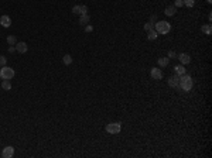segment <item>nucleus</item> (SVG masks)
I'll return each instance as SVG.
<instances>
[{
	"label": "nucleus",
	"instance_id": "nucleus-1",
	"mask_svg": "<svg viewBox=\"0 0 212 158\" xmlns=\"http://www.w3.org/2000/svg\"><path fill=\"white\" fill-rule=\"evenodd\" d=\"M192 86H194V80H192V78L189 76V75H187V73H184V75H181L179 76V80H178V90H184V92H189L191 89H192Z\"/></svg>",
	"mask_w": 212,
	"mask_h": 158
},
{
	"label": "nucleus",
	"instance_id": "nucleus-2",
	"mask_svg": "<svg viewBox=\"0 0 212 158\" xmlns=\"http://www.w3.org/2000/svg\"><path fill=\"white\" fill-rule=\"evenodd\" d=\"M154 30L157 31V34H168L171 30V24L167 21H157L154 24Z\"/></svg>",
	"mask_w": 212,
	"mask_h": 158
},
{
	"label": "nucleus",
	"instance_id": "nucleus-3",
	"mask_svg": "<svg viewBox=\"0 0 212 158\" xmlns=\"http://www.w3.org/2000/svg\"><path fill=\"white\" fill-rule=\"evenodd\" d=\"M0 78L1 79H13L14 78V69L13 68H10V66H1V69H0Z\"/></svg>",
	"mask_w": 212,
	"mask_h": 158
},
{
	"label": "nucleus",
	"instance_id": "nucleus-4",
	"mask_svg": "<svg viewBox=\"0 0 212 158\" xmlns=\"http://www.w3.org/2000/svg\"><path fill=\"white\" fill-rule=\"evenodd\" d=\"M120 130H122V123H119V121L106 124V131H107L109 134H119Z\"/></svg>",
	"mask_w": 212,
	"mask_h": 158
},
{
	"label": "nucleus",
	"instance_id": "nucleus-5",
	"mask_svg": "<svg viewBox=\"0 0 212 158\" xmlns=\"http://www.w3.org/2000/svg\"><path fill=\"white\" fill-rule=\"evenodd\" d=\"M14 155V148L11 147V145H8V147H4L3 151H1V157L3 158H11Z\"/></svg>",
	"mask_w": 212,
	"mask_h": 158
},
{
	"label": "nucleus",
	"instance_id": "nucleus-6",
	"mask_svg": "<svg viewBox=\"0 0 212 158\" xmlns=\"http://www.w3.org/2000/svg\"><path fill=\"white\" fill-rule=\"evenodd\" d=\"M177 58L179 59V62L182 63V65H188V63L191 62V56L188 55L187 52H182V54L177 55Z\"/></svg>",
	"mask_w": 212,
	"mask_h": 158
},
{
	"label": "nucleus",
	"instance_id": "nucleus-7",
	"mask_svg": "<svg viewBox=\"0 0 212 158\" xmlns=\"http://www.w3.org/2000/svg\"><path fill=\"white\" fill-rule=\"evenodd\" d=\"M151 78L153 79H157V80H160V79H163V72L160 68H151Z\"/></svg>",
	"mask_w": 212,
	"mask_h": 158
},
{
	"label": "nucleus",
	"instance_id": "nucleus-8",
	"mask_svg": "<svg viewBox=\"0 0 212 158\" xmlns=\"http://www.w3.org/2000/svg\"><path fill=\"white\" fill-rule=\"evenodd\" d=\"M178 80H179V76L177 75V73H174L172 76H170V79H168V85L171 87H178Z\"/></svg>",
	"mask_w": 212,
	"mask_h": 158
},
{
	"label": "nucleus",
	"instance_id": "nucleus-9",
	"mask_svg": "<svg viewBox=\"0 0 212 158\" xmlns=\"http://www.w3.org/2000/svg\"><path fill=\"white\" fill-rule=\"evenodd\" d=\"M27 49H28V47H27V44L25 42H17L16 44V51L17 52H20V54H25L27 52Z\"/></svg>",
	"mask_w": 212,
	"mask_h": 158
},
{
	"label": "nucleus",
	"instance_id": "nucleus-10",
	"mask_svg": "<svg viewBox=\"0 0 212 158\" xmlns=\"http://www.w3.org/2000/svg\"><path fill=\"white\" fill-rule=\"evenodd\" d=\"M0 24H1L4 28H7V27H10V25H11V18L4 14V16L0 17Z\"/></svg>",
	"mask_w": 212,
	"mask_h": 158
},
{
	"label": "nucleus",
	"instance_id": "nucleus-11",
	"mask_svg": "<svg viewBox=\"0 0 212 158\" xmlns=\"http://www.w3.org/2000/svg\"><path fill=\"white\" fill-rule=\"evenodd\" d=\"M174 73H177L178 76H181V75L187 73V69L184 68V65H182V63H179V65H177V66H174Z\"/></svg>",
	"mask_w": 212,
	"mask_h": 158
},
{
	"label": "nucleus",
	"instance_id": "nucleus-12",
	"mask_svg": "<svg viewBox=\"0 0 212 158\" xmlns=\"http://www.w3.org/2000/svg\"><path fill=\"white\" fill-rule=\"evenodd\" d=\"M164 13H165V16L172 17L175 13H177V7H175V6H168V7H165Z\"/></svg>",
	"mask_w": 212,
	"mask_h": 158
},
{
	"label": "nucleus",
	"instance_id": "nucleus-13",
	"mask_svg": "<svg viewBox=\"0 0 212 158\" xmlns=\"http://www.w3.org/2000/svg\"><path fill=\"white\" fill-rule=\"evenodd\" d=\"M89 21H90V17L88 16V14H82V16L79 17V24H81V25H86Z\"/></svg>",
	"mask_w": 212,
	"mask_h": 158
},
{
	"label": "nucleus",
	"instance_id": "nucleus-14",
	"mask_svg": "<svg viewBox=\"0 0 212 158\" xmlns=\"http://www.w3.org/2000/svg\"><path fill=\"white\" fill-rule=\"evenodd\" d=\"M157 31L155 30H150V31H147V40H150V41H154L157 38Z\"/></svg>",
	"mask_w": 212,
	"mask_h": 158
},
{
	"label": "nucleus",
	"instance_id": "nucleus-15",
	"mask_svg": "<svg viewBox=\"0 0 212 158\" xmlns=\"http://www.w3.org/2000/svg\"><path fill=\"white\" fill-rule=\"evenodd\" d=\"M202 32L204 34H206V35H211V32H212V25L211 24H205V25H202Z\"/></svg>",
	"mask_w": 212,
	"mask_h": 158
},
{
	"label": "nucleus",
	"instance_id": "nucleus-16",
	"mask_svg": "<svg viewBox=\"0 0 212 158\" xmlns=\"http://www.w3.org/2000/svg\"><path fill=\"white\" fill-rule=\"evenodd\" d=\"M1 87H3L4 90H10V89H11V83H10V80H8V79H3V82H1Z\"/></svg>",
	"mask_w": 212,
	"mask_h": 158
},
{
	"label": "nucleus",
	"instance_id": "nucleus-17",
	"mask_svg": "<svg viewBox=\"0 0 212 158\" xmlns=\"http://www.w3.org/2000/svg\"><path fill=\"white\" fill-rule=\"evenodd\" d=\"M168 61H170V58H168V56L158 58V65H160V66H167V65H168Z\"/></svg>",
	"mask_w": 212,
	"mask_h": 158
},
{
	"label": "nucleus",
	"instance_id": "nucleus-18",
	"mask_svg": "<svg viewBox=\"0 0 212 158\" xmlns=\"http://www.w3.org/2000/svg\"><path fill=\"white\" fill-rule=\"evenodd\" d=\"M62 62L65 63V65H71V63H72V56L69 55V54L64 55V58H62Z\"/></svg>",
	"mask_w": 212,
	"mask_h": 158
},
{
	"label": "nucleus",
	"instance_id": "nucleus-19",
	"mask_svg": "<svg viewBox=\"0 0 212 158\" xmlns=\"http://www.w3.org/2000/svg\"><path fill=\"white\" fill-rule=\"evenodd\" d=\"M7 42H8V45H16V44H17V38L14 37V35H8V37H7Z\"/></svg>",
	"mask_w": 212,
	"mask_h": 158
},
{
	"label": "nucleus",
	"instance_id": "nucleus-20",
	"mask_svg": "<svg viewBox=\"0 0 212 158\" xmlns=\"http://www.w3.org/2000/svg\"><path fill=\"white\" fill-rule=\"evenodd\" d=\"M182 3H184V6H187V7H192V6L195 4V0H182Z\"/></svg>",
	"mask_w": 212,
	"mask_h": 158
},
{
	"label": "nucleus",
	"instance_id": "nucleus-21",
	"mask_svg": "<svg viewBox=\"0 0 212 158\" xmlns=\"http://www.w3.org/2000/svg\"><path fill=\"white\" fill-rule=\"evenodd\" d=\"M144 30H146V31H150V30H154V25H153V23L147 21V23L144 24Z\"/></svg>",
	"mask_w": 212,
	"mask_h": 158
},
{
	"label": "nucleus",
	"instance_id": "nucleus-22",
	"mask_svg": "<svg viewBox=\"0 0 212 158\" xmlns=\"http://www.w3.org/2000/svg\"><path fill=\"white\" fill-rule=\"evenodd\" d=\"M72 13H73V14H79V16H81V6H73V7H72Z\"/></svg>",
	"mask_w": 212,
	"mask_h": 158
},
{
	"label": "nucleus",
	"instance_id": "nucleus-23",
	"mask_svg": "<svg viewBox=\"0 0 212 158\" xmlns=\"http://www.w3.org/2000/svg\"><path fill=\"white\" fill-rule=\"evenodd\" d=\"M6 63H7V59H6V56H1V55H0V68H1V66H4Z\"/></svg>",
	"mask_w": 212,
	"mask_h": 158
},
{
	"label": "nucleus",
	"instance_id": "nucleus-24",
	"mask_svg": "<svg viewBox=\"0 0 212 158\" xmlns=\"http://www.w3.org/2000/svg\"><path fill=\"white\" fill-rule=\"evenodd\" d=\"M82 14H88V7L86 6H81V16Z\"/></svg>",
	"mask_w": 212,
	"mask_h": 158
},
{
	"label": "nucleus",
	"instance_id": "nucleus-25",
	"mask_svg": "<svg viewBox=\"0 0 212 158\" xmlns=\"http://www.w3.org/2000/svg\"><path fill=\"white\" fill-rule=\"evenodd\" d=\"M174 6H175V7H181V6H184V3H182V0H175Z\"/></svg>",
	"mask_w": 212,
	"mask_h": 158
},
{
	"label": "nucleus",
	"instance_id": "nucleus-26",
	"mask_svg": "<svg viewBox=\"0 0 212 158\" xmlns=\"http://www.w3.org/2000/svg\"><path fill=\"white\" fill-rule=\"evenodd\" d=\"M85 31H86V32H92V31H93V27H92V25H86V27H85Z\"/></svg>",
	"mask_w": 212,
	"mask_h": 158
},
{
	"label": "nucleus",
	"instance_id": "nucleus-27",
	"mask_svg": "<svg viewBox=\"0 0 212 158\" xmlns=\"http://www.w3.org/2000/svg\"><path fill=\"white\" fill-rule=\"evenodd\" d=\"M168 58H177V54H175L174 51H170V52H168Z\"/></svg>",
	"mask_w": 212,
	"mask_h": 158
},
{
	"label": "nucleus",
	"instance_id": "nucleus-28",
	"mask_svg": "<svg viewBox=\"0 0 212 158\" xmlns=\"http://www.w3.org/2000/svg\"><path fill=\"white\" fill-rule=\"evenodd\" d=\"M150 23H157V17H155V16L150 17Z\"/></svg>",
	"mask_w": 212,
	"mask_h": 158
},
{
	"label": "nucleus",
	"instance_id": "nucleus-29",
	"mask_svg": "<svg viewBox=\"0 0 212 158\" xmlns=\"http://www.w3.org/2000/svg\"><path fill=\"white\" fill-rule=\"evenodd\" d=\"M14 51H16V47H13V45L8 47V52H14Z\"/></svg>",
	"mask_w": 212,
	"mask_h": 158
},
{
	"label": "nucleus",
	"instance_id": "nucleus-30",
	"mask_svg": "<svg viewBox=\"0 0 212 158\" xmlns=\"http://www.w3.org/2000/svg\"><path fill=\"white\" fill-rule=\"evenodd\" d=\"M206 1H208V3H209V4H211V3H212V0H206Z\"/></svg>",
	"mask_w": 212,
	"mask_h": 158
}]
</instances>
